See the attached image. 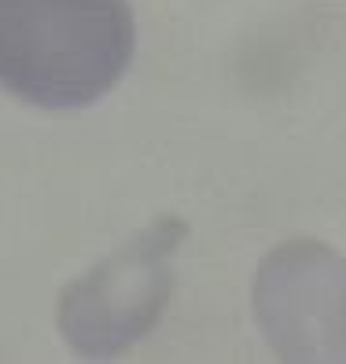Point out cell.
Listing matches in <instances>:
<instances>
[{
	"label": "cell",
	"mask_w": 346,
	"mask_h": 364,
	"mask_svg": "<svg viewBox=\"0 0 346 364\" xmlns=\"http://www.w3.org/2000/svg\"><path fill=\"white\" fill-rule=\"evenodd\" d=\"M251 309L288 364L346 360V258L320 240H288L254 272Z\"/></svg>",
	"instance_id": "3"
},
{
	"label": "cell",
	"mask_w": 346,
	"mask_h": 364,
	"mask_svg": "<svg viewBox=\"0 0 346 364\" xmlns=\"http://www.w3.org/2000/svg\"><path fill=\"white\" fill-rule=\"evenodd\" d=\"M133 48L129 0H0V89L45 111L103 100Z\"/></svg>",
	"instance_id": "1"
},
{
	"label": "cell",
	"mask_w": 346,
	"mask_h": 364,
	"mask_svg": "<svg viewBox=\"0 0 346 364\" xmlns=\"http://www.w3.org/2000/svg\"><path fill=\"white\" fill-rule=\"evenodd\" d=\"M184 235L188 225L166 213L59 294V331L74 353L89 360L118 357L159 324L169 298L173 254Z\"/></svg>",
	"instance_id": "2"
}]
</instances>
